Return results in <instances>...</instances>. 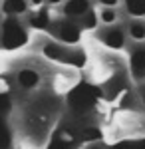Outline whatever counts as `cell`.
Returning <instances> with one entry per match:
<instances>
[{
  "label": "cell",
  "instance_id": "cell-1",
  "mask_svg": "<svg viewBox=\"0 0 145 149\" xmlns=\"http://www.w3.org/2000/svg\"><path fill=\"white\" fill-rule=\"evenodd\" d=\"M100 97H101V92L96 86L82 81V84L74 86V88L70 90L66 100H68L70 109H72L74 113H86V111H89L96 103L100 102Z\"/></svg>",
  "mask_w": 145,
  "mask_h": 149
},
{
  "label": "cell",
  "instance_id": "cell-2",
  "mask_svg": "<svg viewBox=\"0 0 145 149\" xmlns=\"http://www.w3.org/2000/svg\"><path fill=\"white\" fill-rule=\"evenodd\" d=\"M2 46L6 50H18L28 42V34L24 30V26L20 24V20L16 16H8L4 24H2Z\"/></svg>",
  "mask_w": 145,
  "mask_h": 149
},
{
  "label": "cell",
  "instance_id": "cell-3",
  "mask_svg": "<svg viewBox=\"0 0 145 149\" xmlns=\"http://www.w3.org/2000/svg\"><path fill=\"white\" fill-rule=\"evenodd\" d=\"M44 54L50 60L54 62H60V64H68V66H76V68H82L86 64V54L82 50H74V48H66L60 46L56 42H50L44 46Z\"/></svg>",
  "mask_w": 145,
  "mask_h": 149
},
{
  "label": "cell",
  "instance_id": "cell-4",
  "mask_svg": "<svg viewBox=\"0 0 145 149\" xmlns=\"http://www.w3.org/2000/svg\"><path fill=\"white\" fill-rule=\"evenodd\" d=\"M54 26H56L54 28V34L62 42H66V44H76V42H79L82 28H79V24L76 20H72V18H60Z\"/></svg>",
  "mask_w": 145,
  "mask_h": 149
},
{
  "label": "cell",
  "instance_id": "cell-5",
  "mask_svg": "<svg viewBox=\"0 0 145 149\" xmlns=\"http://www.w3.org/2000/svg\"><path fill=\"white\" fill-rule=\"evenodd\" d=\"M129 68L135 80H145V44H139L129 54Z\"/></svg>",
  "mask_w": 145,
  "mask_h": 149
},
{
  "label": "cell",
  "instance_id": "cell-6",
  "mask_svg": "<svg viewBox=\"0 0 145 149\" xmlns=\"http://www.w3.org/2000/svg\"><path fill=\"white\" fill-rule=\"evenodd\" d=\"M88 10H91L89 0H68L66 4H64V16L72 18V20L82 18Z\"/></svg>",
  "mask_w": 145,
  "mask_h": 149
},
{
  "label": "cell",
  "instance_id": "cell-7",
  "mask_svg": "<svg viewBox=\"0 0 145 149\" xmlns=\"http://www.w3.org/2000/svg\"><path fill=\"white\" fill-rule=\"evenodd\" d=\"M101 42L112 50H119L125 44V34L121 28H107L101 32Z\"/></svg>",
  "mask_w": 145,
  "mask_h": 149
},
{
  "label": "cell",
  "instance_id": "cell-8",
  "mask_svg": "<svg viewBox=\"0 0 145 149\" xmlns=\"http://www.w3.org/2000/svg\"><path fill=\"white\" fill-rule=\"evenodd\" d=\"M74 145H76V135L60 129V131L54 133V137L50 141L48 149H74Z\"/></svg>",
  "mask_w": 145,
  "mask_h": 149
},
{
  "label": "cell",
  "instance_id": "cell-9",
  "mask_svg": "<svg viewBox=\"0 0 145 149\" xmlns=\"http://www.w3.org/2000/svg\"><path fill=\"white\" fill-rule=\"evenodd\" d=\"M28 22H30V26L36 28V30H46V28L50 26V22H52V18H50V10L44 6V8H40V10L32 12V14L28 16Z\"/></svg>",
  "mask_w": 145,
  "mask_h": 149
},
{
  "label": "cell",
  "instance_id": "cell-10",
  "mask_svg": "<svg viewBox=\"0 0 145 149\" xmlns=\"http://www.w3.org/2000/svg\"><path fill=\"white\" fill-rule=\"evenodd\" d=\"M38 81H40V76L30 68H24L18 72V84L22 86L24 90H32L38 86Z\"/></svg>",
  "mask_w": 145,
  "mask_h": 149
},
{
  "label": "cell",
  "instance_id": "cell-11",
  "mask_svg": "<svg viewBox=\"0 0 145 149\" xmlns=\"http://www.w3.org/2000/svg\"><path fill=\"white\" fill-rule=\"evenodd\" d=\"M2 10L6 16H18L28 10V0H4Z\"/></svg>",
  "mask_w": 145,
  "mask_h": 149
},
{
  "label": "cell",
  "instance_id": "cell-12",
  "mask_svg": "<svg viewBox=\"0 0 145 149\" xmlns=\"http://www.w3.org/2000/svg\"><path fill=\"white\" fill-rule=\"evenodd\" d=\"M14 141H12V131L8 123L4 121V117L0 115V149H12Z\"/></svg>",
  "mask_w": 145,
  "mask_h": 149
},
{
  "label": "cell",
  "instance_id": "cell-13",
  "mask_svg": "<svg viewBox=\"0 0 145 149\" xmlns=\"http://www.w3.org/2000/svg\"><path fill=\"white\" fill-rule=\"evenodd\" d=\"M123 2H125V10L133 18H143L145 16V0H123Z\"/></svg>",
  "mask_w": 145,
  "mask_h": 149
},
{
  "label": "cell",
  "instance_id": "cell-14",
  "mask_svg": "<svg viewBox=\"0 0 145 149\" xmlns=\"http://www.w3.org/2000/svg\"><path fill=\"white\" fill-rule=\"evenodd\" d=\"M98 20H100V18H98V14H96V10L91 8V10H88L82 18H78L76 22L79 24V28H88V30H91V28H96V26H98Z\"/></svg>",
  "mask_w": 145,
  "mask_h": 149
},
{
  "label": "cell",
  "instance_id": "cell-15",
  "mask_svg": "<svg viewBox=\"0 0 145 149\" xmlns=\"http://www.w3.org/2000/svg\"><path fill=\"white\" fill-rule=\"evenodd\" d=\"M112 149H145V137L143 139H125L112 145Z\"/></svg>",
  "mask_w": 145,
  "mask_h": 149
},
{
  "label": "cell",
  "instance_id": "cell-16",
  "mask_svg": "<svg viewBox=\"0 0 145 149\" xmlns=\"http://www.w3.org/2000/svg\"><path fill=\"white\" fill-rule=\"evenodd\" d=\"M129 36L133 38V40H137V42H141V40H145V24L143 22H131L129 24Z\"/></svg>",
  "mask_w": 145,
  "mask_h": 149
},
{
  "label": "cell",
  "instance_id": "cell-17",
  "mask_svg": "<svg viewBox=\"0 0 145 149\" xmlns=\"http://www.w3.org/2000/svg\"><path fill=\"white\" fill-rule=\"evenodd\" d=\"M100 20L103 24H112V22L117 20V14H115V10H112V6H105L100 14Z\"/></svg>",
  "mask_w": 145,
  "mask_h": 149
},
{
  "label": "cell",
  "instance_id": "cell-18",
  "mask_svg": "<svg viewBox=\"0 0 145 149\" xmlns=\"http://www.w3.org/2000/svg\"><path fill=\"white\" fill-rule=\"evenodd\" d=\"M10 97H8V93H2L0 92V115L8 113V109H10Z\"/></svg>",
  "mask_w": 145,
  "mask_h": 149
},
{
  "label": "cell",
  "instance_id": "cell-19",
  "mask_svg": "<svg viewBox=\"0 0 145 149\" xmlns=\"http://www.w3.org/2000/svg\"><path fill=\"white\" fill-rule=\"evenodd\" d=\"M101 133L98 129H86L84 133H82V139H100Z\"/></svg>",
  "mask_w": 145,
  "mask_h": 149
},
{
  "label": "cell",
  "instance_id": "cell-20",
  "mask_svg": "<svg viewBox=\"0 0 145 149\" xmlns=\"http://www.w3.org/2000/svg\"><path fill=\"white\" fill-rule=\"evenodd\" d=\"M100 4H103V6H115L117 4V0H98Z\"/></svg>",
  "mask_w": 145,
  "mask_h": 149
},
{
  "label": "cell",
  "instance_id": "cell-21",
  "mask_svg": "<svg viewBox=\"0 0 145 149\" xmlns=\"http://www.w3.org/2000/svg\"><path fill=\"white\" fill-rule=\"evenodd\" d=\"M30 2H32V4H34V6H40V4H44V2H46V0H30Z\"/></svg>",
  "mask_w": 145,
  "mask_h": 149
},
{
  "label": "cell",
  "instance_id": "cell-22",
  "mask_svg": "<svg viewBox=\"0 0 145 149\" xmlns=\"http://www.w3.org/2000/svg\"><path fill=\"white\" fill-rule=\"evenodd\" d=\"M46 2H48V4H60L62 0H46Z\"/></svg>",
  "mask_w": 145,
  "mask_h": 149
},
{
  "label": "cell",
  "instance_id": "cell-23",
  "mask_svg": "<svg viewBox=\"0 0 145 149\" xmlns=\"http://www.w3.org/2000/svg\"><path fill=\"white\" fill-rule=\"evenodd\" d=\"M143 103H145V93H143Z\"/></svg>",
  "mask_w": 145,
  "mask_h": 149
}]
</instances>
